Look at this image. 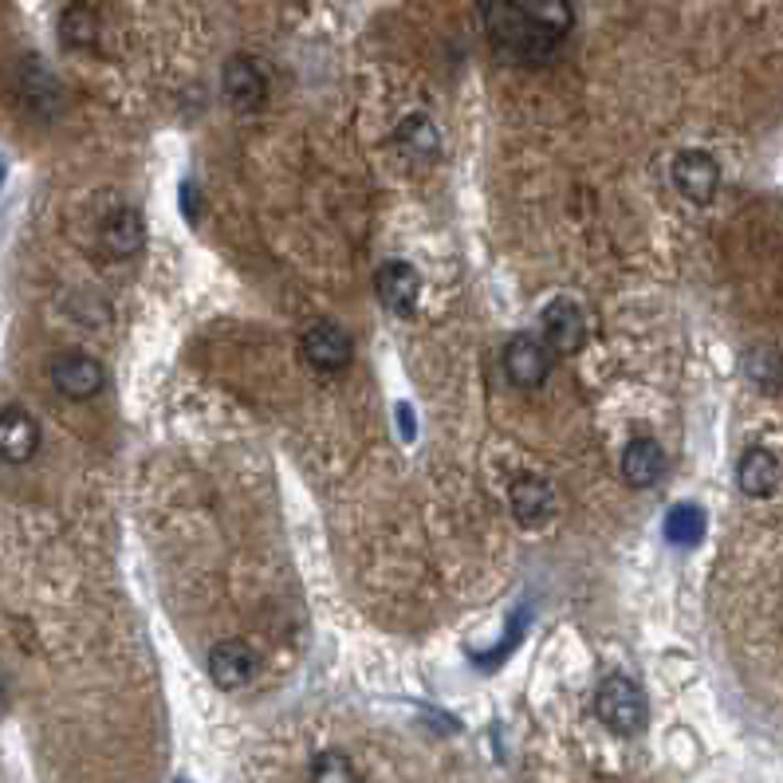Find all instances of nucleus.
Here are the masks:
<instances>
[{"label":"nucleus","instance_id":"nucleus-1","mask_svg":"<svg viewBox=\"0 0 783 783\" xmlns=\"http://www.w3.org/2000/svg\"><path fill=\"white\" fill-rule=\"evenodd\" d=\"M481 20L496 59L519 67L548 64L571 36V0H481Z\"/></svg>","mask_w":783,"mask_h":783},{"label":"nucleus","instance_id":"nucleus-2","mask_svg":"<svg viewBox=\"0 0 783 783\" xmlns=\"http://www.w3.org/2000/svg\"><path fill=\"white\" fill-rule=\"evenodd\" d=\"M595 713L611 732H618V737H638V732L646 728V720H650V705H646L642 685L623 678V673H611V678L599 685Z\"/></svg>","mask_w":783,"mask_h":783},{"label":"nucleus","instance_id":"nucleus-3","mask_svg":"<svg viewBox=\"0 0 783 783\" xmlns=\"http://www.w3.org/2000/svg\"><path fill=\"white\" fill-rule=\"evenodd\" d=\"M300 359L315 370V374H339L355 359V343L339 323H312L300 335Z\"/></svg>","mask_w":783,"mask_h":783},{"label":"nucleus","instance_id":"nucleus-4","mask_svg":"<svg viewBox=\"0 0 783 783\" xmlns=\"http://www.w3.org/2000/svg\"><path fill=\"white\" fill-rule=\"evenodd\" d=\"M47 374H52V387L64 398H71V402H91V398L103 394L107 387L103 362L83 355V350H64V355H56L52 367H47Z\"/></svg>","mask_w":783,"mask_h":783},{"label":"nucleus","instance_id":"nucleus-5","mask_svg":"<svg viewBox=\"0 0 783 783\" xmlns=\"http://www.w3.org/2000/svg\"><path fill=\"white\" fill-rule=\"evenodd\" d=\"M556 370V355L544 347L539 335H512L504 347V374L512 387L519 390H536L548 382V374Z\"/></svg>","mask_w":783,"mask_h":783},{"label":"nucleus","instance_id":"nucleus-6","mask_svg":"<svg viewBox=\"0 0 783 783\" xmlns=\"http://www.w3.org/2000/svg\"><path fill=\"white\" fill-rule=\"evenodd\" d=\"M508 508L524 528H548L559 512V496H556V489H551L548 477L519 472L516 481L508 484Z\"/></svg>","mask_w":783,"mask_h":783},{"label":"nucleus","instance_id":"nucleus-7","mask_svg":"<svg viewBox=\"0 0 783 783\" xmlns=\"http://www.w3.org/2000/svg\"><path fill=\"white\" fill-rule=\"evenodd\" d=\"M539 327H544V347L551 355H579L586 347V315L575 300H551L539 315Z\"/></svg>","mask_w":783,"mask_h":783},{"label":"nucleus","instance_id":"nucleus-8","mask_svg":"<svg viewBox=\"0 0 783 783\" xmlns=\"http://www.w3.org/2000/svg\"><path fill=\"white\" fill-rule=\"evenodd\" d=\"M673 189L693 205H708L713 193L720 189V166L713 154L705 150H681L673 158Z\"/></svg>","mask_w":783,"mask_h":783},{"label":"nucleus","instance_id":"nucleus-9","mask_svg":"<svg viewBox=\"0 0 783 783\" xmlns=\"http://www.w3.org/2000/svg\"><path fill=\"white\" fill-rule=\"evenodd\" d=\"M374 292L387 312H394L398 320H410V315L417 312L422 276H417L414 265H406V260H387V265L374 272Z\"/></svg>","mask_w":783,"mask_h":783},{"label":"nucleus","instance_id":"nucleus-10","mask_svg":"<svg viewBox=\"0 0 783 783\" xmlns=\"http://www.w3.org/2000/svg\"><path fill=\"white\" fill-rule=\"evenodd\" d=\"M40 454V425L24 406H0V461L29 465Z\"/></svg>","mask_w":783,"mask_h":783},{"label":"nucleus","instance_id":"nucleus-11","mask_svg":"<svg viewBox=\"0 0 783 783\" xmlns=\"http://www.w3.org/2000/svg\"><path fill=\"white\" fill-rule=\"evenodd\" d=\"M221 87H225L228 103L236 111H256V107H265L268 99V76L260 71V64L248 56H233L221 71Z\"/></svg>","mask_w":783,"mask_h":783},{"label":"nucleus","instance_id":"nucleus-12","mask_svg":"<svg viewBox=\"0 0 783 783\" xmlns=\"http://www.w3.org/2000/svg\"><path fill=\"white\" fill-rule=\"evenodd\" d=\"M205 665H209V678H213L217 690H245L256 673V653L248 650L245 642L228 638V642H217L213 650H209Z\"/></svg>","mask_w":783,"mask_h":783},{"label":"nucleus","instance_id":"nucleus-13","mask_svg":"<svg viewBox=\"0 0 783 783\" xmlns=\"http://www.w3.org/2000/svg\"><path fill=\"white\" fill-rule=\"evenodd\" d=\"M99 245L111 260H131L146 245V225H142L138 209H114L99 228Z\"/></svg>","mask_w":783,"mask_h":783},{"label":"nucleus","instance_id":"nucleus-14","mask_svg":"<svg viewBox=\"0 0 783 783\" xmlns=\"http://www.w3.org/2000/svg\"><path fill=\"white\" fill-rule=\"evenodd\" d=\"M737 484L748 501H768L780 489V457L764 445H752L737 465Z\"/></svg>","mask_w":783,"mask_h":783},{"label":"nucleus","instance_id":"nucleus-15","mask_svg":"<svg viewBox=\"0 0 783 783\" xmlns=\"http://www.w3.org/2000/svg\"><path fill=\"white\" fill-rule=\"evenodd\" d=\"M623 477L630 489H653L665 477V449L653 437H634L623 449Z\"/></svg>","mask_w":783,"mask_h":783},{"label":"nucleus","instance_id":"nucleus-16","mask_svg":"<svg viewBox=\"0 0 783 783\" xmlns=\"http://www.w3.org/2000/svg\"><path fill=\"white\" fill-rule=\"evenodd\" d=\"M665 539H670L673 548H697L701 539H705V508L701 504H673L670 512H665Z\"/></svg>","mask_w":783,"mask_h":783},{"label":"nucleus","instance_id":"nucleus-17","mask_svg":"<svg viewBox=\"0 0 783 783\" xmlns=\"http://www.w3.org/2000/svg\"><path fill=\"white\" fill-rule=\"evenodd\" d=\"M394 142L410 154V158H434L437 154V131L425 114H410L406 123L398 126Z\"/></svg>","mask_w":783,"mask_h":783},{"label":"nucleus","instance_id":"nucleus-18","mask_svg":"<svg viewBox=\"0 0 783 783\" xmlns=\"http://www.w3.org/2000/svg\"><path fill=\"white\" fill-rule=\"evenodd\" d=\"M59 29H64V44L71 47H91L99 40V16H94L87 4H76V9H67L64 20H59Z\"/></svg>","mask_w":783,"mask_h":783},{"label":"nucleus","instance_id":"nucleus-19","mask_svg":"<svg viewBox=\"0 0 783 783\" xmlns=\"http://www.w3.org/2000/svg\"><path fill=\"white\" fill-rule=\"evenodd\" d=\"M312 783H362L343 752H320L312 764Z\"/></svg>","mask_w":783,"mask_h":783},{"label":"nucleus","instance_id":"nucleus-20","mask_svg":"<svg viewBox=\"0 0 783 783\" xmlns=\"http://www.w3.org/2000/svg\"><path fill=\"white\" fill-rule=\"evenodd\" d=\"M398 417H402V434L414 437V434H417V422L410 417V406H398Z\"/></svg>","mask_w":783,"mask_h":783},{"label":"nucleus","instance_id":"nucleus-21","mask_svg":"<svg viewBox=\"0 0 783 783\" xmlns=\"http://www.w3.org/2000/svg\"><path fill=\"white\" fill-rule=\"evenodd\" d=\"M0 713H4V685H0Z\"/></svg>","mask_w":783,"mask_h":783},{"label":"nucleus","instance_id":"nucleus-22","mask_svg":"<svg viewBox=\"0 0 783 783\" xmlns=\"http://www.w3.org/2000/svg\"><path fill=\"white\" fill-rule=\"evenodd\" d=\"M0 186H4V161H0Z\"/></svg>","mask_w":783,"mask_h":783},{"label":"nucleus","instance_id":"nucleus-23","mask_svg":"<svg viewBox=\"0 0 783 783\" xmlns=\"http://www.w3.org/2000/svg\"><path fill=\"white\" fill-rule=\"evenodd\" d=\"M181 783H189V780H181Z\"/></svg>","mask_w":783,"mask_h":783}]
</instances>
